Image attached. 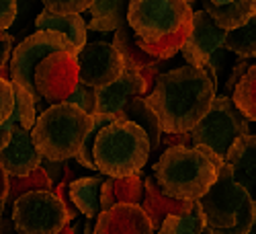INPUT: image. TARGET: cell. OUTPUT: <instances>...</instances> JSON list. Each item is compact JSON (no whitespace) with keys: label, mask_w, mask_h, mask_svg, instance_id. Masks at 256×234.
<instances>
[{"label":"cell","mask_w":256,"mask_h":234,"mask_svg":"<svg viewBox=\"0 0 256 234\" xmlns=\"http://www.w3.org/2000/svg\"><path fill=\"white\" fill-rule=\"evenodd\" d=\"M218 91L216 74L184 64L162 74L146 101L156 111L164 134H193L218 99Z\"/></svg>","instance_id":"1"},{"label":"cell","mask_w":256,"mask_h":234,"mask_svg":"<svg viewBox=\"0 0 256 234\" xmlns=\"http://www.w3.org/2000/svg\"><path fill=\"white\" fill-rule=\"evenodd\" d=\"M154 179L164 193L180 201L203 199L220 177V166L201 148H168L154 162Z\"/></svg>","instance_id":"2"},{"label":"cell","mask_w":256,"mask_h":234,"mask_svg":"<svg viewBox=\"0 0 256 234\" xmlns=\"http://www.w3.org/2000/svg\"><path fill=\"white\" fill-rule=\"evenodd\" d=\"M152 158V142L134 121L119 119L102 127L94 142L98 173L111 179H125L142 173Z\"/></svg>","instance_id":"3"},{"label":"cell","mask_w":256,"mask_h":234,"mask_svg":"<svg viewBox=\"0 0 256 234\" xmlns=\"http://www.w3.org/2000/svg\"><path fill=\"white\" fill-rule=\"evenodd\" d=\"M197 203L207 224L205 234H250L256 216V201L236 181L234 168L228 162L220 166L216 185Z\"/></svg>","instance_id":"4"},{"label":"cell","mask_w":256,"mask_h":234,"mask_svg":"<svg viewBox=\"0 0 256 234\" xmlns=\"http://www.w3.org/2000/svg\"><path fill=\"white\" fill-rule=\"evenodd\" d=\"M92 130V117L70 103L52 105L39 113L33 127V142L39 154L54 162H68L78 156Z\"/></svg>","instance_id":"5"},{"label":"cell","mask_w":256,"mask_h":234,"mask_svg":"<svg viewBox=\"0 0 256 234\" xmlns=\"http://www.w3.org/2000/svg\"><path fill=\"white\" fill-rule=\"evenodd\" d=\"M193 7L184 0H132L127 23L146 44H156L193 25Z\"/></svg>","instance_id":"6"},{"label":"cell","mask_w":256,"mask_h":234,"mask_svg":"<svg viewBox=\"0 0 256 234\" xmlns=\"http://www.w3.org/2000/svg\"><path fill=\"white\" fill-rule=\"evenodd\" d=\"M180 56L188 66L209 70L218 80H222L226 74L230 76L238 62V58H234V54L226 48V31L213 23L203 9L195 11L193 15V29Z\"/></svg>","instance_id":"7"},{"label":"cell","mask_w":256,"mask_h":234,"mask_svg":"<svg viewBox=\"0 0 256 234\" xmlns=\"http://www.w3.org/2000/svg\"><path fill=\"white\" fill-rule=\"evenodd\" d=\"M248 134H250L248 119L236 107L234 99L218 95L209 113L193 130V140L197 148H207V150L226 160L234 142Z\"/></svg>","instance_id":"8"},{"label":"cell","mask_w":256,"mask_h":234,"mask_svg":"<svg viewBox=\"0 0 256 234\" xmlns=\"http://www.w3.org/2000/svg\"><path fill=\"white\" fill-rule=\"evenodd\" d=\"M18 234H62L70 224V214L56 191H31L10 211Z\"/></svg>","instance_id":"9"},{"label":"cell","mask_w":256,"mask_h":234,"mask_svg":"<svg viewBox=\"0 0 256 234\" xmlns=\"http://www.w3.org/2000/svg\"><path fill=\"white\" fill-rule=\"evenodd\" d=\"M56 52H70L78 56V50L72 46V41L66 35L56 31H37L25 41H20L12 52L10 82H18L20 87H25L29 93H33L37 99V105L44 99L37 95V89H35V68Z\"/></svg>","instance_id":"10"},{"label":"cell","mask_w":256,"mask_h":234,"mask_svg":"<svg viewBox=\"0 0 256 234\" xmlns=\"http://www.w3.org/2000/svg\"><path fill=\"white\" fill-rule=\"evenodd\" d=\"M78 84L80 70L76 54L56 52L35 68V89L48 107L66 103Z\"/></svg>","instance_id":"11"},{"label":"cell","mask_w":256,"mask_h":234,"mask_svg":"<svg viewBox=\"0 0 256 234\" xmlns=\"http://www.w3.org/2000/svg\"><path fill=\"white\" fill-rule=\"evenodd\" d=\"M80 84L90 89H102L123 76L125 64L113 46V41H88L78 54Z\"/></svg>","instance_id":"12"},{"label":"cell","mask_w":256,"mask_h":234,"mask_svg":"<svg viewBox=\"0 0 256 234\" xmlns=\"http://www.w3.org/2000/svg\"><path fill=\"white\" fill-rule=\"evenodd\" d=\"M0 162H2L8 177H29L37 168H41L44 156L39 154L31 132L23 130L16 123L12 127L10 144L0 152Z\"/></svg>","instance_id":"13"},{"label":"cell","mask_w":256,"mask_h":234,"mask_svg":"<svg viewBox=\"0 0 256 234\" xmlns=\"http://www.w3.org/2000/svg\"><path fill=\"white\" fill-rule=\"evenodd\" d=\"M148 97V87L140 72H123L121 78L96 89V111L106 115H119L134 99Z\"/></svg>","instance_id":"14"},{"label":"cell","mask_w":256,"mask_h":234,"mask_svg":"<svg viewBox=\"0 0 256 234\" xmlns=\"http://www.w3.org/2000/svg\"><path fill=\"white\" fill-rule=\"evenodd\" d=\"M96 234H154V226L142 205L119 203L100 211L94 220Z\"/></svg>","instance_id":"15"},{"label":"cell","mask_w":256,"mask_h":234,"mask_svg":"<svg viewBox=\"0 0 256 234\" xmlns=\"http://www.w3.org/2000/svg\"><path fill=\"white\" fill-rule=\"evenodd\" d=\"M144 211L150 218L154 232H158L168 216H188L197 207V201H180L164 193V189L158 185V181L152 177H146L144 181Z\"/></svg>","instance_id":"16"},{"label":"cell","mask_w":256,"mask_h":234,"mask_svg":"<svg viewBox=\"0 0 256 234\" xmlns=\"http://www.w3.org/2000/svg\"><path fill=\"white\" fill-rule=\"evenodd\" d=\"M226 162L234 168L236 181L256 201V136L248 134V136L238 138L230 148Z\"/></svg>","instance_id":"17"},{"label":"cell","mask_w":256,"mask_h":234,"mask_svg":"<svg viewBox=\"0 0 256 234\" xmlns=\"http://www.w3.org/2000/svg\"><path fill=\"white\" fill-rule=\"evenodd\" d=\"M35 27L37 31H56L66 35L72 41V46L78 50V54L88 44V25L82 19V15H58L46 9L39 15Z\"/></svg>","instance_id":"18"},{"label":"cell","mask_w":256,"mask_h":234,"mask_svg":"<svg viewBox=\"0 0 256 234\" xmlns=\"http://www.w3.org/2000/svg\"><path fill=\"white\" fill-rule=\"evenodd\" d=\"M201 5H203V11L211 17L213 23L226 33L248 25L256 17V0H236V3L226 5V7L213 5L211 0H201Z\"/></svg>","instance_id":"19"},{"label":"cell","mask_w":256,"mask_h":234,"mask_svg":"<svg viewBox=\"0 0 256 234\" xmlns=\"http://www.w3.org/2000/svg\"><path fill=\"white\" fill-rule=\"evenodd\" d=\"M106 181L104 175H96V177H80L76 181L70 183L68 193L70 199L74 201V205L78 207L80 214L86 220H96L100 214V189L102 183Z\"/></svg>","instance_id":"20"},{"label":"cell","mask_w":256,"mask_h":234,"mask_svg":"<svg viewBox=\"0 0 256 234\" xmlns=\"http://www.w3.org/2000/svg\"><path fill=\"white\" fill-rule=\"evenodd\" d=\"M132 0H96L90 13V31L98 33H115L127 25V9Z\"/></svg>","instance_id":"21"},{"label":"cell","mask_w":256,"mask_h":234,"mask_svg":"<svg viewBox=\"0 0 256 234\" xmlns=\"http://www.w3.org/2000/svg\"><path fill=\"white\" fill-rule=\"evenodd\" d=\"M113 46L117 48L123 64H125V72H142L148 68L152 62H156L152 56H148L140 44H138V35L130 27V23L123 25L119 31L113 33Z\"/></svg>","instance_id":"22"},{"label":"cell","mask_w":256,"mask_h":234,"mask_svg":"<svg viewBox=\"0 0 256 234\" xmlns=\"http://www.w3.org/2000/svg\"><path fill=\"white\" fill-rule=\"evenodd\" d=\"M119 119H127V121H134L138 123L142 130L148 134V138H150L152 142V152L156 150V148L160 146V138H162V125H160V119L156 115V111L148 105V101L144 97L140 99H134L127 107L119 113Z\"/></svg>","instance_id":"23"},{"label":"cell","mask_w":256,"mask_h":234,"mask_svg":"<svg viewBox=\"0 0 256 234\" xmlns=\"http://www.w3.org/2000/svg\"><path fill=\"white\" fill-rule=\"evenodd\" d=\"M16 7H18L16 21H14V25L8 29V33L14 41V48L20 44V41H25L33 33H37L35 23H37L39 15L46 11L41 0H16Z\"/></svg>","instance_id":"24"},{"label":"cell","mask_w":256,"mask_h":234,"mask_svg":"<svg viewBox=\"0 0 256 234\" xmlns=\"http://www.w3.org/2000/svg\"><path fill=\"white\" fill-rule=\"evenodd\" d=\"M54 181L48 177L44 168H37L29 177H8V197L6 211H12V205L31 191H54Z\"/></svg>","instance_id":"25"},{"label":"cell","mask_w":256,"mask_h":234,"mask_svg":"<svg viewBox=\"0 0 256 234\" xmlns=\"http://www.w3.org/2000/svg\"><path fill=\"white\" fill-rule=\"evenodd\" d=\"M190 29H193V25L180 29L178 33L170 35V37H164V39L156 41V44H146L142 37H138V44H140V48H142L148 56H152L154 60H172L176 54L182 52L186 39H188V35H190Z\"/></svg>","instance_id":"26"},{"label":"cell","mask_w":256,"mask_h":234,"mask_svg":"<svg viewBox=\"0 0 256 234\" xmlns=\"http://www.w3.org/2000/svg\"><path fill=\"white\" fill-rule=\"evenodd\" d=\"M14 89V111H12V119L27 132H33V127L37 123V99L33 93H29L25 87H20L18 82H12Z\"/></svg>","instance_id":"27"},{"label":"cell","mask_w":256,"mask_h":234,"mask_svg":"<svg viewBox=\"0 0 256 234\" xmlns=\"http://www.w3.org/2000/svg\"><path fill=\"white\" fill-rule=\"evenodd\" d=\"M232 99L248 121H256V64H252L246 76L240 80Z\"/></svg>","instance_id":"28"},{"label":"cell","mask_w":256,"mask_h":234,"mask_svg":"<svg viewBox=\"0 0 256 234\" xmlns=\"http://www.w3.org/2000/svg\"><path fill=\"white\" fill-rule=\"evenodd\" d=\"M226 48L238 58H256V17L248 25L226 33Z\"/></svg>","instance_id":"29"},{"label":"cell","mask_w":256,"mask_h":234,"mask_svg":"<svg viewBox=\"0 0 256 234\" xmlns=\"http://www.w3.org/2000/svg\"><path fill=\"white\" fill-rule=\"evenodd\" d=\"M205 230L207 224L197 203V207L188 216H168L156 234H205Z\"/></svg>","instance_id":"30"},{"label":"cell","mask_w":256,"mask_h":234,"mask_svg":"<svg viewBox=\"0 0 256 234\" xmlns=\"http://www.w3.org/2000/svg\"><path fill=\"white\" fill-rule=\"evenodd\" d=\"M144 171L125 177V179H113V191H115V201L119 203H130V205H142L144 201Z\"/></svg>","instance_id":"31"},{"label":"cell","mask_w":256,"mask_h":234,"mask_svg":"<svg viewBox=\"0 0 256 234\" xmlns=\"http://www.w3.org/2000/svg\"><path fill=\"white\" fill-rule=\"evenodd\" d=\"M44 7L58 15H82L88 13L96 0H41Z\"/></svg>","instance_id":"32"},{"label":"cell","mask_w":256,"mask_h":234,"mask_svg":"<svg viewBox=\"0 0 256 234\" xmlns=\"http://www.w3.org/2000/svg\"><path fill=\"white\" fill-rule=\"evenodd\" d=\"M66 103L82 109L84 113L92 115V113H96V89H90V87H86V84H78L76 91L68 97Z\"/></svg>","instance_id":"33"},{"label":"cell","mask_w":256,"mask_h":234,"mask_svg":"<svg viewBox=\"0 0 256 234\" xmlns=\"http://www.w3.org/2000/svg\"><path fill=\"white\" fill-rule=\"evenodd\" d=\"M178 146H186V148H195V140L193 134H162L160 138V146L152 152L154 162L168 150V148H178Z\"/></svg>","instance_id":"34"},{"label":"cell","mask_w":256,"mask_h":234,"mask_svg":"<svg viewBox=\"0 0 256 234\" xmlns=\"http://www.w3.org/2000/svg\"><path fill=\"white\" fill-rule=\"evenodd\" d=\"M14 111V89L12 82L0 78V127H2Z\"/></svg>","instance_id":"35"},{"label":"cell","mask_w":256,"mask_h":234,"mask_svg":"<svg viewBox=\"0 0 256 234\" xmlns=\"http://www.w3.org/2000/svg\"><path fill=\"white\" fill-rule=\"evenodd\" d=\"M250 60H246V58H238V62H236V66L232 68V72H230V76H228V80L224 82V87H222V95L224 97H230V95H234V91H236V87L240 84V80L246 76V72L250 70Z\"/></svg>","instance_id":"36"},{"label":"cell","mask_w":256,"mask_h":234,"mask_svg":"<svg viewBox=\"0 0 256 234\" xmlns=\"http://www.w3.org/2000/svg\"><path fill=\"white\" fill-rule=\"evenodd\" d=\"M168 64H170V60H156V62H152L148 68H144V70L140 72V74H142V78H144V82H146V87H148V95H150V93L154 91L158 78H160L162 74H166V72H168V70H166Z\"/></svg>","instance_id":"37"},{"label":"cell","mask_w":256,"mask_h":234,"mask_svg":"<svg viewBox=\"0 0 256 234\" xmlns=\"http://www.w3.org/2000/svg\"><path fill=\"white\" fill-rule=\"evenodd\" d=\"M18 15V7L16 0H0V33L8 31Z\"/></svg>","instance_id":"38"},{"label":"cell","mask_w":256,"mask_h":234,"mask_svg":"<svg viewBox=\"0 0 256 234\" xmlns=\"http://www.w3.org/2000/svg\"><path fill=\"white\" fill-rule=\"evenodd\" d=\"M12 52H14V41L10 37L8 31L0 33V68L10 64V58H12Z\"/></svg>","instance_id":"39"},{"label":"cell","mask_w":256,"mask_h":234,"mask_svg":"<svg viewBox=\"0 0 256 234\" xmlns=\"http://www.w3.org/2000/svg\"><path fill=\"white\" fill-rule=\"evenodd\" d=\"M115 205H117V201H115V191H113V179L106 177V181L102 183V189H100V209L106 211Z\"/></svg>","instance_id":"40"},{"label":"cell","mask_w":256,"mask_h":234,"mask_svg":"<svg viewBox=\"0 0 256 234\" xmlns=\"http://www.w3.org/2000/svg\"><path fill=\"white\" fill-rule=\"evenodd\" d=\"M6 197H8V173L0 162V218L6 214Z\"/></svg>","instance_id":"41"},{"label":"cell","mask_w":256,"mask_h":234,"mask_svg":"<svg viewBox=\"0 0 256 234\" xmlns=\"http://www.w3.org/2000/svg\"><path fill=\"white\" fill-rule=\"evenodd\" d=\"M64 166H66V162H54V160H48V158H44V162H41V168H44V171L48 173V177H50L54 183L62 177Z\"/></svg>","instance_id":"42"},{"label":"cell","mask_w":256,"mask_h":234,"mask_svg":"<svg viewBox=\"0 0 256 234\" xmlns=\"http://www.w3.org/2000/svg\"><path fill=\"white\" fill-rule=\"evenodd\" d=\"M0 234H18V230L14 228V222L10 216H2L0 218Z\"/></svg>","instance_id":"43"},{"label":"cell","mask_w":256,"mask_h":234,"mask_svg":"<svg viewBox=\"0 0 256 234\" xmlns=\"http://www.w3.org/2000/svg\"><path fill=\"white\" fill-rule=\"evenodd\" d=\"M84 224H86V218H84V220H76L70 226V234H84Z\"/></svg>","instance_id":"44"},{"label":"cell","mask_w":256,"mask_h":234,"mask_svg":"<svg viewBox=\"0 0 256 234\" xmlns=\"http://www.w3.org/2000/svg\"><path fill=\"white\" fill-rule=\"evenodd\" d=\"M84 234H96V230H94V220H86V224H84Z\"/></svg>","instance_id":"45"},{"label":"cell","mask_w":256,"mask_h":234,"mask_svg":"<svg viewBox=\"0 0 256 234\" xmlns=\"http://www.w3.org/2000/svg\"><path fill=\"white\" fill-rule=\"evenodd\" d=\"M213 5H218V7H226V5H232V3H236V0H211Z\"/></svg>","instance_id":"46"},{"label":"cell","mask_w":256,"mask_h":234,"mask_svg":"<svg viewBox=\"0 0 256 234\" xmlns=\"http://www.w3.org/2000/svg\"><path fill=\"white\" fill-rule=\"evenodd\" d=\"M250 234H256V216H254V224H252V230H250Z\"/></svg>","instance_id":"47"},{"label":"cell","mask_w":256,"mask_h":234,"mask_svg":"<svg viewBox=\"0 0 256 234\" xmlns=\"http://www.w3.org/2000/svg\"><path fill=\"white\" fill-rule=\"evenodd\" d=\"M184 3H186V5H190V7H193V5L197 3V0H184Z\"/></svg>","instance_id":"48"}]
</instances>
